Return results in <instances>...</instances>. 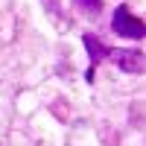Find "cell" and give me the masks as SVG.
I'll use <instances>...</instances> for the list:
<instances>
[{"label": "cell", "instance_id": "7a4b0ae2", "mask_svg": "<svg viewBox=\"0 0 146 146\" xmlns=\"http://www.w3.org/2000/svg\"><path fill=\"white\" fill-rule=\"evenodd\" d=\"M108 58L126 73H140L143 70V53H137V50H108Z\"/></svg>", "mask_w": 146, "mask_h": 146}, {"label": "cell", "instance_id": "6da1fadb", "mask_svg": "<svg viewBox=\"0 0 146 146\" xmlns=\"http://www.w3.org/2000/svg\"><path fill=\"white\" fill-rule=\"evenodd\" d=\"M111 27H114L117 35H123V38H143V21L131 15L129 6H117L114 9Z\"/></svg>", "mask_w": 146, "mask_h": 146}, {"label": "cell", "instance_id": "3957f363", "mask_svg": "<svg viewBox=\"0 0 146 146\" xmlns=\"http://www.w3.org/2000/svg\"><path fill=\"white\" fill-rule=\"evenodd\" d=\"M82 44H85V50H88V56H91V67H94V64H100L102 58H108V47H105L100 38H94V35H85Z\"/></svg>", "mask_w": 146, "mask_h": 146}, {"label": "cell", "instance_id": "277c9868", "mask_svg": "<svg viewBox=\"0 0 146 146\" xmlns=\"http://www.w3.org/2000/svg\"><path fill=\"white\" fill-rule=\"evenodd\" d=\"M88 18H100V12H102V0H73Z\"/></svg>", "mask_w": 146, "mask_h": 146}]
</instances>
